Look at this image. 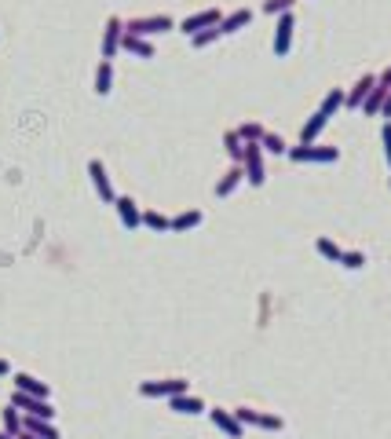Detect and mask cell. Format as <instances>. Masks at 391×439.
Returning a JSON list of instances; mask_svg holds the SVG:
<instances>
[{"mask_svg":"<svg viewBox=\"0 0 391 439\" xmlns=\"http://www.w3.org/2000/svg\"><path fill=\"white\" fill-rule=\"evenodd\" d=\"M297 165H307V161H318V165H333L340 158V146H325V143H300V146H289V154Z\"/></svg>","mask_w":391,"mask_h":439,"instance_id":"obj_1","label":"cell"},{"mask_svg":"<svg viewBox=\"0 0 391 439\" xmlns=\"http://www.w3.org/2000/svg\"><path fill=\"white\" fill-rule=\"evenodd\" d=\"M176 22L169 19V15H143V19H132V22H125V34H132V37H146L150 41L154 34H172Z\"/></svg>","mask_w":391,"mask_h":439,"instance_id":"obj_2","label":"cell"},{"mask_svg":"<svg viewBox=\"0 0 391 439\" xmlns=\"http://www.w3.org/2000/svg\"><path fill=\"white\" fill-rule=\"evenodd\" d=\"M183 392H190V381H183V377L143 381L139 384V396H146V399H172V396H183Z\"/></svg>","mask_w":391,"mask_h":439,"instance_id":"obj_3","label":"cell"},{"mask_svg":"<svg viewBox=\"0 0 391 439\" xmlns=\"http://www.w3.org/2000/svg\"><path fill=\"white\" fill-rule=\"evenodd\" d=\"M241 169H246V180L253 187H264L267 169H264V146L260 143H246V158H241Z\"/></svg>","mask_w":391,"mask_h":439,"instance_id":"obj_4","label":"cell"},{"mask_svg":"<svg viewBox=\"0 0 391 439\" xmlns=\"http://www.w3.org/2000/svg\"><path fill=\"white\" fill-rule=\"evenodd\" d=\"M11 406L22 410L29 417H44V421H55V406L48 399H37V396H26V392H11Z\"/></svg>","mask_w":391,"mask_h":439,"instance_id":"obj_5","label":"cell"},{"mask_svg":"<svg viewBox=\"0 0 391 439\" xmlns=\"http://www.w3.org/2000/svg\"><path fill=\"white\" fill-rule=\"evenodd\" d=\"M220 22H223V11H220V8H205V11L187 15V19L179 22V34L194 37V34H201V29H213V26H220Z\"/></svg>","mask_w":391,"mask_h":439,"instance_id":"obj_6","label":"cell"},{"mask_svg":"<svg viewBox=\"0 0 391 439\" xmlns=\"http://www.w3.org/2000/svg\"><path fill=\"white\" fill-rule=\"evenodd\" d=\"M234 417L241 421V425H256V428H267V432H282L285 428V421L278 414H260V410H253V406H238Z\"/></svg>","mask_w":391,"mask_h":439,"instance_id":"obj_7","label":"cell"},{"mask_svg":"<svg viewBox=\"0 0 391 439\" xmlns=\"http://www.w3.org/2000/svg\"><path fill=\"white\" fill-rule=\"evenodd\" d=\"M125 41V19H118V15H110L106 26H103V59L113 62L118 59V48Z\"/></svg>","mask_w":391,"mask_h":439,"instance_id":"obj_8","label":"cell"},{"mask_svg":"<svg viewBox=\"0 0 391 439\" xmlns=\"http://www.w3.org/2000/svg\"><path fill=\"white\" fill-rule=\"evenodd\" d=\"M292 29H297V15L285 11L278 15V26H274V55H289V48H292Z\"/></svg>","mask_w":391,"mask_h":439,"instance_id":"obj_9","label":"cell"},{"mask_svg":"<svg viewBox=\"0 0 391 439\" xmlns=\"http://www.w3.org/2000/svg\"><path fill=\"white\" fill-rule=\"evenodd\" d=\"M88 176H92V187H95V194H99L103 202H110V205L118 202V194H113V187H110V176H106V165L99 158L88 161Z\"/></svg>","mask_w":391,"mask_h":439,"instance_id":"obj_10","label":"cell"},{"mask_svg":"<svg viewBox=\"0 0 391 439\" xmlns=\"http://www.w3.org/2000/svg\"><path fill=\"white\" fill-rule=\"evenodd\" d=\"M373 85H377V74H362V77L355 81V88L344 95V106H348V110H362V103L369 99Z\"/></svg>","mask_w":391,"mask_h":439,"instance_id":"obj_11","label":"cell"},{"mask_svg":"<svg viewBox=\"0 0 391 439\" xmlns=\"http://www.w3.org/2000/svg\"><path fill=\"white\" fill-rule=\"evenodd\" d=\"M208 417H213V425H216L223 435H231V439H241V435H246V425H241V421H238L231 410H220V406H216V410H208Z\"/></svg>","mask_w":391,"mask_h":439,"instance_id":"obj_12","label":"cell"},{"mask_svg":"<svg viewBox=\"0 0 391 439\" xmlns=\"http://www.w3.org/2000/svg\"><path fill=\"white\" fill-rule=\"evenodd\" d=\"M118 216H121V223H125V231H136V227L143 223V209L136 205V198H128V194H121L118 202Z\"/></svg>","mask_w":391,"mask_h":439,"instance_id":"obj_13","label":"cell"},{"mask_svg":"<svg viewBox=\"0 0 391 439\" xmlns=\"http://www.w3.org/2000/svg\"><path fill=\"white\" fill-rule=\"evenodd\" d=\"M15 392H26V396L48 399V396H52V388H48L44 381H37V377H29V373H15Z\"/></svg>","mask_w":391,"mask_h":439,"instance_id":"obj_14","label":"cell"},{"mask_svg":"<svg viewBox=\"0 0 391 439\" xmlns=\"http://www.w3.org/2000/svg\"><path fill=\"white\" fill-rule=\"evenodd\" d=\"M253 22V8H238V11H231V15H223V22H220V34L227 37V34H238V29H246Z\"/></svg>","mask_w":391,"mask_h":439,"instance_id":"obj_15","label":"cell"},{"mask_svg":"<svg viewBox=\"0 0 391 439\" xmlns=\"http://www.w3.org/2000/svg\"><path fill=\"white\" fill-rule=\"evenodd\" d=\"M121 48H125L128 55H136V59H154V55H157L150 41H146V37H132V34H125Z\"/></svg>","mask_w":391,"mask_h":439,"instance_id":"obj_16","label":"cell"},{"mask_svg":"<svg viewBox=\"0 0 391 439\" xmlns=\"http://www.w3.org/2000/svg\"><path fill=\"white\" fill-rule=\"evenodd\" d=\"M241 180H246V169H241V165H231V169L223 172V180L216 183V198H227V194H234Z\"/></svg>","mask_w":391,"mask_h":439,"instance_id":"obj_17","label":"cell"},{"mask_svg":"<svg viewBox=\"0 0 391 439\" xmlns=\"http://www.w3.org/2000/svg\"><path fill=\"white\" fill-rule=\"evenodd\" d=\"M325 125H329V118H325L322 110H315L311 118H307V125L300 128V143H318V136H322Z\"/></svg>","mask_w":391,"mask_h":439,"instance_id":"obj_18","label":"cell"},{"mask_svg":"<svg viewBox=\"0 0 391 439\" xmlns=\"http://www.w3.org/2000/svg\"><path fill=\"white\" fill-rule=\"evenodd\" d=\"M205 220V213L201 209H187V213H179V216H172V223H169V231H176V235H183V231H194Z\"/></svg>","mask_w":391,"mask_h":439,"instance_id":"obj_19","label":"cell"},{"mask_svg":"<svg viewBox=\"0 0 391 439\" xmlns=\"http://www.w3.org/2000/svg\"><path fill=\"white\" fill-rule=\"evenodd\" d=\"M22 428H26V432H34V435H41V439H59V428L52 425V421H44V417H29V414H22Z\"/></svg>","mask_w":391,"mask_h":439,"instance_id":"obj_20","label":"cell"},{"mask_svg":"<svg viewBox=\"0 0 391 439\" xmlns=\"http://www.w3.org/2000/svg\"><path fill=\"white\" fill-rule=\"evenodd\" d=\"M169 406H172L176 414H205V403H201L198 396H190V392L172 396V399H169Z\"/></svg>","mask_w":391,"mask_h":439,"instance_id":"obj_21","label":"cell"},{"mask_svg":"<svg viewBox=\"0 0 391 439\" xmlns=\"http://www.w3.org/2000/svg\"><path fill=\"white\" fill-rule=\"evenodd\" d=\"M388 92H391V88H384V85H381V81H377V85H373V92H369V99L362 103V113H366V118H377V113L384 110V99H388Z\"/></svg>","mask_w":391,"mask_h":439,"instance_id":"obj_22","label":"cell"},{"mask_svg":"<svg viewBox=\"0 0 391 439\" xmlns=\"http://www.w3.org/2000/svg\"><path fill=\"white\" fill-rule=\"evenodd\" d=\"M223 151L231 154L234 165H241V158H246V139L238 136V128H231V132H223Z\"/></svg>","mask_w":391,"mask_h":439,"instance_id":"obj_23","label":"cell"},{"mask_svg":"<svg viewBox=\"0 0 391 439\" xmlns=\"http://www.w3.org/2000/svg\"><path fill=\"white\" fill-rule=\"evenodd\" d=\"M110 88H113V62H99L95 67V95H110Z\"/></svg>","mask_w":391,"mask_h":439,"instance_id":"obj_24","label":"cell"},{"mask_svg":"<svg viewBox=\"0 0 391 439\" xmlns=\"http://www.w3.org/2000/svg\"><path fill=\"white\" fill-rule=\"evenodd\" d=\"M169 216L165 213H157V209H143V227H150V231H157V235H165L169 231Z\"/></svg>","mask_w":391,"mask_h":439,"instance_id":"obj_25","label":"cell"},{"mask_svg":"<svg viewBox=\"0 0 391 439\" xmlns=\"http://www.w3.org/2000/svg\"><path fill=\"white\" fill-rule=\"evenodd\" d=\"M344 95H348L344 88H329V92H325V99H322V106H318V110L325 113V118H333V113H336L340 106H344Z\"/></svg>","mask_w":391,"mask_h":439,"instance_id":"obj_26","label":"cell"},{"mask_svg":"<svg viewBox=\"0 0 391 439\" xmlns=\"http://www.w3.org/2000/svg\"><path fill=\"white\" fill-rule=\"evenodd\" d=\"M315 249H318L325 260H333V264H340V256H344V249H340L333 238H318V242H315Z\"/></svg>","mask_w":391,"mask_h":439,"instance_id":"obj_27","label":"cell"},{"mask_svg":"<svg viewBox=\"0 0 391 439\" xmlns=\"http://www.w3.org/2000/svg\"><path fill=\"white\" fill-rule=\"evenodd\" d=\"M260 146H264L267 154H289V143L282 136H274V132H264V139H260Z\"/></svg>","mask_w":391,"mask_h":439,"instance_id":"obj_28","label":"cell"},{"mask_svg":"<svg viewBox=\"0 0 391 439\" xmlns=\"http://www.w3.org/2000/svg\"><path fill=\"white\" fill-rule=\"evenodd\" d=\"M4 432L8 435H19L22 432V410H15L11 403H8V410H4Z\"/></svg>","mask_w":391,"mask_h":439,"instance_id":"obj_29","label":"cell"},{"mask_svg":"<svg viewBox=\"0 0 391 439\" xmlns=\"http://www.w3.org/2000/svg\"><path fill=\"white\" fill-rule=\"evenodd\" d=\"M264 132H267V128H264V125H256V121H246V125L238 128V136L246 139V143H260V139H264Z\"/></svg>","mask_w":391,"mask_h":439,"instance_id":"obj_30","label":"cell"},{"mask_svg":"<svg viewBox=\"0 0 391 439\" xmlns=\"http://www.w3.org/2000/svg\"><path fill=\"white\" fill-rule=\"evenodd\" d=\"M340 264H344L348 271H358V267H366V253L362 249H348L344 256H340Z\"/></svg>","mask_w":391,"mask_h":439,"instance_id":"obj_31","label":"cell"},{"mask_svg":"<svg viewBox=\"0 0 391 439\" xmlns=\"http://www.w3.org/2000/svg\"><path fill=\"white\" fill-rule=\"evenodd\" d=\"M220 37H223V34H220V26H213V29H201V34H194L190 44H194V48H208V44L220 41Z\"/></svg>","mask_w":391,"mask_h":439,"instance_id":"obj_32","label":"cell"},{"mask_svg":"<svg viewBox=\"0 0 391 439\" xmlns=\"http://www.w3.org/2000/svg\"><path fill=\"white\" fill-rule=\"evenodd\" d=\"M292 4H297V0H264V11L267 15H285V11H292Z\"/></svg>","mask_w":391,"mask_h":439,"instance_id":"obj_33","label":"cell"},{"mask_svg":"<svg viewBox=\"0 0 391 439\" xmlns=\"http://www.w3.org/2000/svg\"><path fill=\"white\" fill-rule=\"evenodd\" d=\"M381 139H384V158H388V165H391V121H384Z\"/></svg>","mask_w":391,"mask_h":439,"instance_id":"obj_34","label":"cell"},{"mask_svg":"<svg viewBox=\"0 0 391 439\" xmlns=\"http://www.w3.org/2000/svg\"><path fill=\"white\" fill-rule=\"evenodd\" d=\"M381 118L391 121V92H388V99H384V110H381Z\"/></svg>","mask_w":391,"mask_h":439,"instance_id":"obj_35","label":"cell"},{"mask_svg":"<svg viewBox=\"0 0 391 439\" xmlns=\"http://www.w3.org/2000/svg\"><path fill=\"white\" fill-rule=\"evenodd\" d=\"M377 81H381V85H384V88H391V67H388V70H384V74H381Z\"/></svg>","mask_w":391,"mask_h":439,"instance_id":"obj_36","label":"cell"},{"mask_svg":"<svg viewBox=\"0 0 391 439\" xmlns=\"http://www.w3.org/2000/svg\"><path fill=\"white\" fill-rule=\"evenodd\" d=\"M15 439H41V435H34V432H26V428H22V432L15 435Z\"/></svg>","mask_w":391,"mask_h":439,"instance_id":"obj_37","label":"cell"},{"mask_svg":"<svg viewBox=\"0 0 391 439\" xmlns=\"http://www.w3.org/2000/svg\"><path fill=\"white\" fill-rule=\"evenodd\" d=\"M4 373H11V366H8V359H0V377H4Z\"/></svg>","mask_w":391,"mask_h":439,"instance_id":"obj_38","label":"cell"},{"mask_svg":"<svg viewBox=\"0 0 391 439\" xmlns=\"http://www.w3.org/2000/svg\"><path fill=\"white\" fill-rule=\"evenodd\" d=\"M0 439H15V435H8V432H4V428H0Z\"/></svg>","mask_w":391,"mask_h":439,"instance_id":"obj_39","label":"cell"},{"mask_svg":"<svg viewBox=\"0 0 391 439\" xmlns=\"http://www.w3.org/2000/svg\"><path fill=\"white\" fill-rule=\"evenodd\" d=\"M388 187H391V180H388Z\"/></svg>","mask_w":391,"mask_h":439,"instance_id":"obj_40","label":"cell"}]
</instances>
